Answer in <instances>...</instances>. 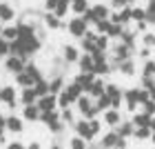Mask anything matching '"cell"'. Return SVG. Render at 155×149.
Returning <instances> with one entry per match:
<instances>
[{
	"label": "cell",
	"mask_w": 155,
	"mask_h": 149,
	"mask_svg": "<svg viewBox=\"0 0 155 149\" xmlns=\"http://www.w3.org/2000/svg\"><path fill=\"white\" fill-rule=\"evenodd\" d=\"M18 96H20V91L13 87V85H5V87H0V98H2V105H7L9 109H16V105L20 102Z\"/></svg>",
	"instance_id": "obj_5"
},
{
	"label": "cell",
	"mask_w": 155,
	"mask_h": 149,
	"mask_svg": "<svg viewBox=\"0 0 155 149\" xmlns=\"http://www.w3.org/2000/svg\"><path fill=\"white\" fill-rule=\"evenodd\" d=\"M142 45L144 47H151V49L155 47V33L153 31H144L142 33Z\"/></svg>",
	"instance_id": "obj_46"
},
{
	"label": "cell",
	"mask_w": 155,
	"mask_h": 149,
	"mask_svg": "<svg viewBox=\"0 0 155 149\" xmlns=\"http://www.w3.org/2000/svg\"><path fill=\"white\" fill-rule=\"evenodd\" d=\"M58 5H60V0H45V11H55Z\"/></svg>",
	"instance_id": "obj_53"
},
{
	"label": "cell",
	"mask_w": 155,
	"mask_h": 149,
	"mask_svg": "<svg viewBox=\"0 0 155 149\" xmlns=\"http://www.w3.org/2000/svg\"><path fill=\"white\" fill-rule=\"evenodd\" d=\"M131 120H133V125H135V127H151L153 116H149V113H144V111H135Z\"/></svg>",
	"instance_id": "obj_29"
},
{
	"label": "cell",
	"mask_w": 155,
	"mask_h": 149,
	"mask_svg": "<svg viewBox=\"0 0 155 149\" xmlns=\"http://www.w3.org/2000/svg\"><path fill=\"white\" fill-rule=\"evenodd\" d=\"M42 23H45V27H47V29H51V31H58V29H62V27L67 29V25L62 23V18H58L53 11H45V16H42Z\"/></svg>",
	"instance_id": "obj_14"
},
{
	"label": "cell",
	"mask_w": 155,
	"mask_h": 149,
	"mask_svg": "<svg viewBox=\"0 0 155 149\" xmlns=\"http://www.w3.org/2000/svg\"><path fill=\"white\" fill-rule=\"evenodd\" d=\"M69 149H89V143L82 136H75L73 133V136L69 138Z\"/></svg>",
	"instance_id": "obj_33"
},
{
	"label": "cell",
	"mask_w": 155,
	"mask_h": 149,
	"mask_svg": "<svg viewBox=\"0 0 155 149\" xmlns=\"http://www.w3.org/2000/svg\"><path fill=\"white\" fill-rule=\"evenodd\" d=\"M7 133V116L0 113V136H5Z\"/></svg>",
	"instance_id": "obj_55"
},
{
	"label": "cell",
	"mask_w": 155,
	"mask_h": 149,
	"mask_svg": "<svg viewBox=\"0 0 155 149\" xmlns=\"http://www.w3.org/2000/svg\"><path fill=\"white\" fill-rule=\"evenodd\" d=\"M109 27H111V20H100V23L95 25V31H97V33H107Z\"/></svg>",
	"instance_id": "obj_52"
},
{
	"label": "cell",
	"mask_w": 155,
	"mask_h": 149,
	"mask_svg": "<svg viewBox=\"0 0 155 149\" xmlns=\"http://www.w3.org/2000/svg\"><path fill=\"white\" fill-rule=\"evenodd\" d=\"M117 143H120V133H117L115 129L107 131V133H104V136L100 138V147H102V149H109V147H117Z\"/></svg>",
	"instance_id": "obj_21"
},
{
	"label": "cell",
	"mask_w": 155,
	"mask_h": 149,
	"mask_svg": "<svg viewBox=\"0 0 155 149\" xmlns=\"http://www.w3.org/2000/svg\"><path fill=\"white\" fill-rule=\"evenodd\" d=\"M111 13H113V9H111L109 5H104V2H95L91 9L84 13V20H87L89 25H97L100 20H109L111 18Z\"/></svg>",
	"instance_id": "obj_1"
},
{
	"label": "cell",
	"mask_w": 155,
	"mask_h": 149,
	"mask_svg": "<svg viewBox=\"0 0 155 149\" xmlns=\"http://www.w3.org/2000/svg\"><path fill=\"white\" fill-rule=\"evenodd\" d=\"M95 107L100 109L102 113L107 111V109H113V107H111V98H109L107 94H104V96H100V98H97V100H95Z\"/></svg>",
	"instance_id": "obj_40"
},
{
	"label": "cell",
	"mask_w": 155,
	"mask_h": 149,
	"mask_svg": "<svg viewBox=\"0 0 155 149\" xmlns=\"http://www.w3.org/2000/svg\"><path fill=\"white\" fill-rule=\"evenodd\" d=\"M33 89H36V94H38V98H42V96H47L49 94V80H45V78H40V80L33 85Z\"/></svg>",
	"instance_id": "obj_39"
},
{
	"label": "cell",
	"mask_w": 155,
	"mask_h": 149,
	"mask_svg": "<svg viewBox=\"0 0 155 149\" xmlns=\"http://www.w3.org/2000/svg\"><path fill=\"white\" fill-rule=\"evenodd\" d=\"M151 143H153V147H155V131H153V136H151Z\"/></svg>",
	"instance_id": "obj_61"
},
{
	"label": "cell",
	"mask_w": 155,
	"mask_h": 149,
	"mask_svg": "<svg viewBox=\"0 0 155 149\" xmlns=\"http://www.w3.org/2000/svg\"><path fill=\"white\" fill-rule=\"evenodd\" d=\"M7 56H11V42L0 38V58H7Z\"/></svg>",
	"instance_id": "obj_43"
},
{
	"label": "cell",
	"mask_w": 155,
	"mask_h": 149,
	"mask_svg": "<svg viewBox=\"0 0 155 149\" xmlns=\"http://www.w3.org/2000/svg\"><path fill=\"white\" fill-rule=\"evenodd\" d=\"M111 23H120V25H124V27H129L133 23V7H124V9H117L111 13Z\"/></svg>",
	"instance_id": "obj_8"
},
{
	"label": "cell",
	"mask_w": 155,
	"mask_h": 149,
	"mask_svg": "<svg viewBox=\"0 0 155 149\" xmlns=\"http://www.w3.org/2000/svg\"><path fill=\"white\" fill-rule=\"evenodd\" d=\"M16 85L20 89H25V87H33L36 85V78H33L29 71H20V74H16Z\"/></svg>",
	"instance_id": "obj_24"
},
{
	"label": "cell",
	"mask_w": 155,
	"mask_h": 149,
	"mask_svg": "<svg viewBox=\"0 0 155 149\" xmlns=\"http://www.w3.org/2000/svg\"><path fill=\"white\" fill-rule=\"evenodd\" d=\"M60 113H62V120H64L67 125H73V123H75V118H73V111H71V109H60Z\"/></svg>",
	"instance_id": "obj_51"
},
{
	"label": "cell",
	"mask_w": 155,
	"mask_h": 149,
	"mask_svg": "<svg viewBox=\"0 0 155 149\" xmlns=\"http://www.w3.org/2000/svg\"><path fill=\"white\" fill-rule=\"evenodd\" d=\"M93 105H95V100H93V98H91L89 94H84L82 98H78V102L73 105V107H75L78 111H80V113H84V111H87L89 107H93Z\"/></svg>",
	"instance_id": "obj_30"
},
{
	"label": "cell",
	"mask_w": 155,
	"mask_h": 149,
	"mask_svg": "<svg viewBox=\"0 0 155 149\" xmlns=\"http://www.w3.org/2000/svg\"><path fill=\"white\" fill-rule=\"evenodd\" d=\"M124 7H133V0H111V9H124Z\"/></svg>",
	"instance_id": "obj_48"
},
{
	"label": "cell",
	"mask_w": 155,
	"mask_h": 149,
	"mask_svg": "<svg viewBox=\"0 0 155 149\" xmlns=\"http://www.w3.org/2000/svg\"><path fill=\"white\" fill-rule=\"evenodd\" d=\"M25 123H27V120H25L22 116L9 113V116H7V131H11V133H22V131H25Z\"/></svg>",
	"instance_id": "obj_13"
},
{
	"label": "cell",
	"mask_w": 155,
	"mask_h": 149,
	"mask_svg": "<svg viewBox=\"0 0 155 149\" xmlns=\"http://www.w3.org/2000/svg\"><path fill=\"white\" fill-rule=\"evenodd\" d=\"M107 96L111 98V107H113V109H120V107L124 105V91H122L120 85L107 82Z\"/></svg>",
	"instance_id": "obj_6"
},
{
	"label": "cell",
	"mask_w": 155,
	"mask_h": 149,
	"mask_svg": "<svg viewBox=\"0 0 155 149\" xmlns=\"http://www.w3.org/2000/svg\"><path fill=\"white\" fill-rule=\"evenodd\" d=\"M89 125H91V133H93V138H97V136H100V131H102V123L97 118H93V120H89Z\"/></svg>",
	"instance_id": "obj_49"
},
{
	"label": "cell",
	"mask_w": 155,
	"mask_h": 149,
	"mask_svg": "<svg viewBox=\"0 0 155 149\" xmlns=\"http://www.w3.org/2000/svg\"><path fill=\"white\" fill-rule=\"evenodd\" d=\"M25 71H29V74H31L33 78H36V82H38L40 78H42V69H40V67L36 65V62H29V65L25 67Z\"/></svg>",
	"instance_id": "obj_42"
},
{
	"label": "cell",
	"mask_w": 155,
	"mask_h": 149,
	"mask_svg": "<svg viewBox=\"0 0 155 149\" xmlns=\"http://www.w3.org/2000/svg\"><path fill=\"white\" fill-rule=\"evenodd\" d=\"M0 36H2L5 40L13 42V40L18 38V27H16V25H2V29H0Z\"/></svg>",
	"instance_id": "obj_32"
},
{
	"label": "cell",
	"mask_w": 155,
	"mask_h": 149,
	"mask_svg": "<svg viewBox=\"0 0 155 149\" xmlns=\"http://www.w3.org/2000/svg\"><path fill=\"white\" fill-rule=\"evenodd\" d=\"M0 29H2V23H0Z\"/></svg>",
	"instance_id": "obj_63"
},
{
	"label": "cell",
	"mask_w": 155,
	"mask_h": 149,
	"mask_svg": "<svg viewBox=\"0 0 155 149\" xmlns=\"http://www.w3.org/2000/svg\"><path fill=\"white\" fill-rule=\"evenodd\" d=\"M140 56H142L144 60H149L151 58V47H142V49H140Z\"/></svg>",
	"instance_id": "obj_57"
},
{
	"label": "cell",
	"mask_w": 155,
	"mask_h": 149,
	"mask_svg": "<svg viewBox=\"0 0 155 149\" xmlns=\"http://www.w3.org/2000/svg\"><path fill=\"white\" fill-rule=\"evenodd\" d=\"M71 127H73L75 136H82L84 140H87V143H91V140H95V138H93V133H91V125H89V120L80 118V120H75V123H73Z\"/></svg>",
	"instance_id": "obj_9"
},
{
	"label": "cell",
	"mask_w": 155,
	"mask_h": 149,
	"mask_svg": "<svg viewBox=\"0 0 155 149\" xmlns=\"http://www.w3.org/2000/svg\"><path fill=\"white\" fill-rule=\"evenodd\" d=\"M18 100H20V105H22V107H27V105H36V102H38L36 89H33V87H25L22 91H20Z\"/></svg>",
	"instance_id": "obj_19"
},
{
	"label": "cell",
	"mask_w": 155,
	"mask_h": 149,
	"mask_svg": "<svg viewBox=\"0 0 155 149\" xmlns=\"http://www.w3.org/2000/svg\"><path fill=\"white\" fill-rule=\"evenodd\" d=\"M80 56H82V49H78L75 45H64L62 47V60H64L67 65H78Z\"/></svg>",
	"instance_id": "obj_10"
},
{
	"label": "cell",
	"mask_w": 155,
	"mask_h": 149,
	"mask_svg": "<svg viewBox=\"0 0 155 149\" xmlns=\"http://www.w3.org/2000/svg\"><path fill=\"white\" fill-rule=\"evenodd\" d=\"M113 67H115V71H117V74H122V76H126V78L135 76V71H137V67H135V60H133V58L124 60V62H117V65H113Z\"/></svg>",
	"instance_id": "obj_17"
},
{
	"label": "cell",
	"mask_w": 155,
	"mask_h": 149,
	"mask_svg": "<svg viewBox=\"0 0 155 149\" xmlns=\"http://www.w3.org/2000/svg\"><path fill=\"white\" fill-rule=\"evenodd\" d=\"M111 71H115V67H113V62L111 60H104V62H95V67H93V74L97 78H102V76H107Z\"/></svg>",
	"instance_id": "obj_27"
},
{
	"label": "cell",
	"mask_w": 155,
	"mask_h": 149,
	"mask_svg": "<svg viewBox=\"0 0 155 149\" xmlns=\"http://www.w3.org/2000/svg\"><path fill=\"white\" fill-rule=\"evenodd\" d=\"M89 9H91L89 0H73V2H71V13H73V16H84Z\"/></svg>",
	"instance_id": "obj_28"
},
{
	"label": "cell",
	"mask_w": 155,
	"mask_h": 149,
	"mask_svg": "<svg viewBox=\"0 0 155 149\" xmlns=\"http://www.w3.org/2000/svg\"><path fill=\"white\" fill-rule=\"evenodd\" d=\"M49 149H62V145H58V143H53V145L49 147Z\"/></svg>",
	"instance_id": "obj_59"
},
{
	"label": "cell",
	"mask_w": 155,
	"mask_h": 149,
	"mask_svg": "<svg viewBox=\"0 0 155 149\" xmlns=\"http://www.w3.org/2000/svg\"><path fill=\"white\" fill-rule=\"evenodd\" d=\"M135 36H137V31L124 29V33H122V36H120V42H124L126 47H131L133 51H135V47H137V42H135Z\"/></svg>",
	"instance_id": "obj_31"
},
{
	"label": "cell",
	"mask_w": 155,
	"mask_h": 149,
	"mask_svg": "<svg viewBox=\"0 0 155 149\" xmlns=\"http://www.w3.org/2000/svg\"><path fill=\"white\" fill-rule=\"evenodd\" d=\"M38 107H40V111L42 113H49V111H55L58 109V96L55 94H47V96H42V98H38Z\"/></svg>",
	"instance_id": "obj_11"
},
{
	"label": "cell",
	"mask_w": 155,
	"mask_h": 149,
	"mask_svg": "<svg viewBox=\"0 0 155 149\" xmlns=\"http://www.w3.org/2000/svg\"><path fill=\"white\" fill-rule=\"evenodd\" d=\"M22 118L27 123H40L42 111H40L38 105H27V107H22Z\"/></svg>",
	"instance_id": "obj_18"
},
{
	"label": "cell",
	"mask_w": 155,
	"mask_h": 149,
	"mask_svg": "<svg viewBox=\"0 0 155 149\" xmlns=\"http://www.w3.org/2000/svg\"><path fill=\"white\" fill-rule=\"evenodd\" d=\"M102 123L107 127H111V129H115V127L122 123V113H120V109H107L104 116H102Z\"/></svg>",
	"instance_id": "obj_15"
},
{
	"label": "cell",
	"mask_w": 155,
	"mask_h": 149,
	"mask_svg": "<svg viewBox=\"0 0 155 149\" xmlns=\"http://www.w3.org/2000/svg\"><path fill=\"white\" fill-rule=\"evenodd\" d=\"M93 67H95V60H93V56L91 54H84L80 56V60H78V69L80 71H93Z\"/></svg>",
	"instance_id": "obj_26"
},
{
	"label": "cell",
	"mask_w": 155,
	"mask_h": 149,
	"mask_svg": "<svg viewBox=\"0 0 155 149\" xmlns=\"http://www.w3.org/2000/svg\"><path fill=\"white\" fill-rule=\"evenodd\" d=\"M146 23L155 25V0H146Z\"/></svg>",
	"instance_id": "obj_41"
},
{
	"label": "cell",
	"mask_w": 155,
	"mask_h": 149,
	"mask_svg": "<svg viewBox=\"0 0 155 149\" xmlns=\"http://www.w3.org/2000/svg\"><path fill=\"white\" fill-rule=\"evenodd\" d=\"M13 20H16V9L9 5V2H0V23L2 25H11Z\"/></svg>",
	"instance_id": "obj_16"
},
{
	"label": "cell",
	"mask_w": 155,
	"mask_h": 149,
	"mask_svg": "<svg viewBox=\"0 0 155 149\" xmlns=\"http://www.w3.org/2000/svg\"><path fill=\"white\" fill-rule=\"evenodd\" d=\"M64 91L69 94V98L73 100V105L78 102V98H82L84 96V87H80L75 80H71V82H67V87H64Z\"/></svg>",
	"instance_id": "obj_23"
},
{
	"label": "cell",
	"mask_w": 155,
	"mask_h": 149,
	"mask_svg": "<svg viewBox=\"0 0 155 149\" xmlns=\"http://www.w3.org/2000/svg\"><path fill=\"white\" fill-rule=\"evenodd\" d=\"M95 78H97V76H95L93 71H80V74H75L73 80H75L78 85H80V87H84V91H87V87L95 80Z\"/></svg>",
	"instance_id": "obj_25"
},
{
	"label": "cell",
	"mask_w": 155,
	"mask_h": 149,
	"mask_svg": "<svg viewBox=\"0 0 155 149\" xmlns=\"http://www.w3.org/2000/svg\"><path fill=\"white\" fill-rule=\"evenodd\" d=\"M115 131L120 133V138H133V133H135V125H133V120H122Z\"/></svg>",
	"instance_id": "obj_22"
},
{
	"label": "cell",
	"mask_w": 155,
	"mask_h": 149,
	"mask_svg": "<svg viewBox=\"0 0 155 149\" xmlns=\"http://www.w3.org/2000/svg\"><path fill=\"white\" fill-rule=\"evenodd\" d=\"M73 107V100L69 98L67 91H62V94H58V109H71Z\"/></svg>",
	"instance_id": "obj_38"
},
{
	"label": "cell",
	"mask_w": 155,
	"mask_h": 149,
	"mask_svg": "<svg viewBox=\"0 0 155 149\" xmlns=\"http://www.w3.org/2000/svg\"><path fill=\"white\" fill-rule=\"evenodd\" d=\"M40 123L47 127L51 133H62L64 131V127H67V123L62 120V113H60V109H55V111H49V113H42V118H40Z\"/></svg>",
	"instance_id": "obj_2"
},
{
	"label": "cell",
	"mask_w": 155,
	"mask_h": 149,
	"mask_svg": "<svg viewBox=\"0 0 155 149\" xmlns=\"http://www.w3.org/2000/svg\"><path fill=\"white\" fill-rule=\"evenodd\" d=\"M7 149H27L22 143H20V140H13V143H9L7 145Z\"/></svg>",
	"instance_id": "obj_56"
},
{
	"label": "cell",
	"mask_w": 155,
	"mask_h": 149,
	"mask_svg": "<svg viewBox=\"0 0 155 149\" xmlns=\"http://www.w3.org/2000/svg\"><path fill=\"white\" fill-rule=\"evenodd\" d=\"M89 27H91V25L84 20V16H73V18L67 23V31H69V36H71V38L82 40L84 36H87Z\"/></svg>",
	"instance_id": "obj_3"
},
{
	"label": "cell",
	"mask_w": 155,
	"mask_h": 149,
	"mask_svg": "<svg viewBox=\"0 0 155 149\" xmlns=\"http://www.w3.org/2000/svg\"><path fill=\"white\" fill-rule=\"evenodd\" d=\"M109 149H117V147H109Z\"/></svg>",
	"instance_id": "obj_62"
},
{
	"label": "cell",
	"mask_w": 155,
	"mask_h": 149,
	"mask_svg": "<svg viewBox=\"0 0 155 149\" xmlns=\"http://www.w3.org/2000/svg\"><path fill=\"white\" fill-rule=\"evenodd\" d=\"M0 102H2V98H0Z\"/></svg>",
	"instance_id": "obj_64"
},
{
	"label": "cell",
	"mask_w": 155,
	"mask_h": 149,
	"mask_svg": "<svg viewBox=\"0 0 155 149\" xmlns=\"http://www.w3.org/2000/svg\"><path fill=\"white\" fill-rule=\"evenodd\" d=\"M151 129H153V131H155V118H153V120H151Z\"/></svg>",
	"instance_id": "obj_60"
},
{
	"label": "cell",
	"mask_w": 155,
	"mask_h": 149,
	"mask_svg": "<svg viewBox=\"0 0 155 149\" xmlns=\"http://www.w3.org/2000/svg\"><path fill=\"white\" fill-rule=\"evenodd\" d=\"M69 11H71V5H69V2H60L58 7H55V11H53V13H55L58 18H64Z\"/></svg>",
	"instance_id": "obj_45"
},
{
	"label": "cell",
	"mask_w": 155,
	"mask_h": 149,
	"mask_svg": "<svg viewBox=\"0 0 155 149\" xmlns=\"http://www.w3.org/2000/svg\"><path fill=\"white\" fill-rule=\"evenodd\" d=\"M109 47H111V38L107 36V33H97L95 49H100V51H109Z\"/></svg>",
	"instance_id": "obj_34"
},
{
	"label": "cell",
	"mask_w": 155,
	"mask_h": 149,
	"mask_svg": "<svg viewBox=\"0 0 155 149\" xmlns=\"http://www.w3.org/2000/svg\"><path fill=\"white\" fill-rule=\"evenodd\" d=\"M124 29H126L124 25H120V23H111L109 31H107V36H109V38H117V40H120V36L124 33Z\"/></svg>",
	"instance_id": "obj_37"
},
{
	"label": "cell",
	"mask_w": 155,
	"mask_h": 149,
	"mask_svg": "<svg viewBox=\"0 0 155 149\" xmlns=\"http://www.w3.org/2000/svg\"><path fill=\"white\" fill-rule=\"evenodd\" d=\"M146 20V7H133V23Z\"/></svg>",
	"instance_id": "obj_44"
},
{
	"label": "cell",
	"mask_w": 155,
	"mask_h": 149,
	"mask_svg": "<svg viewBox=\"0 0 155 149\" xmlns=\"http://www.w3.org/2000/svg\"><path fill=\"white\" fill-rule=\"evenodd\" d=\"M151 136H153L151 127H135V133H133L135 140H151Z\"/></svg>",
	"instance_id": "obj_35"
},
{
	"label": "cell",
	"mask_w": 155,
	"mask_h": 149,
	"mask_svg": "<svg viewBox=\"0 0 155 149\" xmlns=\"http://www.w3.org/2000/svg\"><path fill=\"white\" fill-rule=\"evenodd\" d=\"M64 87H67V80H64V76L62 74H55V78H51L49 80V94H62L64 91Z\"/></svg>",
	"instance_id": "obj_20"
},
{
	"label": "cell",
	"mask_w": 155,
	"mask_h": 149,
	"mask_svg": "<svg viewBox=\"0 0 155 149\" xmlns=\"http://www.w3.org/2000/svg\"><path fill=\"white\" fill-rule=\"evenodd\" d=\"M142 78H155V60L149 58L142 65Z\"/></svg>",
	"instance_id": "obj_36"
},
{
	"label": "cell",
	"mask_w": 155,
	"mask_h": 149,
	"mask_svg": "<svg viewBox=\"0 0 155 149\" xmlns=\"http://www.w3.org/2000/svg\"><path fill=\"white\" fill-rule=\"evenodd\" d=\"M140 111H144V113L155 118V100H146L144 105H140Z\"/></svg>",
	"instance_id": "obj_47"
},
{
	"label": "cell",
	"mask_w": 155,
	"mask_h": 149,
	"mask_svg": "<svg viewBox=\"0 0 155 149\" xmlns=\"http://www.w3.org/2000/svg\"><path fill=\"white\" fill-rule=\"evenodd\" d=\"M97 113H102V111H100V109H97L95 105H93V107H89L87 111L82 113V118H84V120H93V118H97Z\"/></svg>",
	"instance_id": "obj_50"
},
{
	"label": "cell",
	"mask_w": 155,
	"mask_h": 149,
	"mask_svg": "<svg viewBox=\"0 0 155 149\" xmlns=\"http://www.w3.org/2000/svg\"><path fill=\"white\" fill-rule=\"evenodd\" d=\"M84 94H89L91 98H93V100H97L100 96H104V94H107V82H104L102 78H95V80H93V82H91L89 87H87V91H84Z\"/></svg>",
	"instance_id": "obj_12"
},
{
	"label": "cell",
	"mask_w": 155,
	"mask_h": 149,
	"mask_svg": "<svg viewBox=\"0 0 155 149\" xmlns=\"http://www.w3.org/2000/svg\"><path fill=\"white\" fill-rule=\"evenodd\" d=\"M27 149H40V143H36V140H33V143L27 145Z\"/></svg>",
	"instance_id": "obj_58"
},
{
	"label": "cell",
	"mask_w": 155,
	"mask_h": 149,
	"mask_svg": "<svg viewBox=\"0 0 155 149\" xmlns=\"http://www.w3.org/2000/svg\"><path fill=\"white\" fill-rule=\"evenodd\" d=\"M29 65V62H27V58H22V56H7L5 58V69L9 74H20V71H25V67Z\"/></svg>",
	"instance_id": "obj_7"
},
{
	"label": "cell",
	"mask_w": 155,
	"mask_h": 149,
	"mask_svg": "<svg viewBox=\"0 0 155 149\" xmlns=\"http://www.w3.org/2000/svg\"><path fill=\"white\" fill-rule=\"evenodd\" d=\"M146 27H149V23H146V20H140V23H135V31L137 33H144Z\"/></svg>",
	"instance_id": "obj_54"
},
{
	"label": "cell",
	"mask_w": 155,
	"mask_h": 149,
	"mask_svg": "<svg viewBox=\"0 0 155 149\" xmlns=\"http://www.w3.org/2000/svg\"><path fill=\"white\" fill-rule=\"evenodd\" d=\"M113 49V51H111V62H113V65H117V62H124V60H129V58H133V56H135V51H133L131 47H126L124 42H117V45H113L111 47Z\"/></svg>",
	"instance_id": "obj_4"
}]
</instances>
